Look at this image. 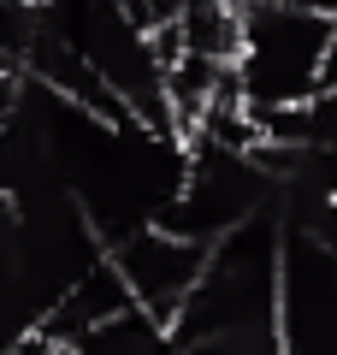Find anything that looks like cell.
I'll return each mask as SVG.
<instances>
[{
  "instance_id": "6da1fadb",
  "label": "cell",
  "mask_w": 337,
  "mask_h": 355,
  "mask_svg": "<svg viewBox=\"0 0 337 355\" xmlns=\"http://www.w3.org/2000/svg\"><path fill=\"white\" fill-rule=\"evenodd\" d=\"M278 279H284V207H261L213 243L201 284L172 320V349H284Z\"/></svg>"
},
{
  "instance_id": "7a4b0ae2",
  "label": "cell",
  "mask_w": 337,
  "mask_h": 355,
  "mask_svg": "<svg viewBox=\"0 0 337 355\" xmlns=\"http://www.w3.org/2000/svg\"><path fill=\"white\" fill-rule=\"evenodd\" d=\"M337 12L308 0H243L237 77L254 113H284L313 101L331 77Z\"/></svg>"
},
{
  "instance_id": "3957f363",
  "label": "cell",
  "mask_w": 337,
  "mask_h": 355,
  "mask_svg": "<svg viewBox=\"0 0 337 355\" xmlns=\"http://www.w3.org/2000/svg\"><path fill=\"white\" fill-rule=\"evenodd\" d=\"M278 331L284 355L337 349V249L308 225L284 219V279H278Z\"/></svg>"
},
{
  "instance_id": "277c9868",
  "label": "cell",
  "mask_w": 337,
  "mask_h": 355,
  "mask_svg": "<svg viewBox=\"0 0 337 355\" xmlns=\"http://www.w3.org/2000/svg\"><path fill=\"white\" fill-rule=\"evenodd\" d=\"M107 254L125 266V279H130V291H137V302L154 308V314L172 326V320L184 314L189 291L201 284V272H207L213 243L189 237V231L166 225V219H148V225L125 231V237L112 243Z\"/></svg>"
},
{
  "instance_id": "5b68a950",
  "label": "cell",
  "mask_w": 337,
  "mask_h": 355,
  "mask_svg": "<svg viewBox=\"0 0 337 355\" xmlns=\"http://www.w3.org/2000/svg\"><path fill=\"white\" fill-rule=\"evenodd\" d=\"M290 225H308L313 237H325V243H331V249H337V196H325V202L313 207L308 219H290Z\"/></svg>"
}]
</instances>
